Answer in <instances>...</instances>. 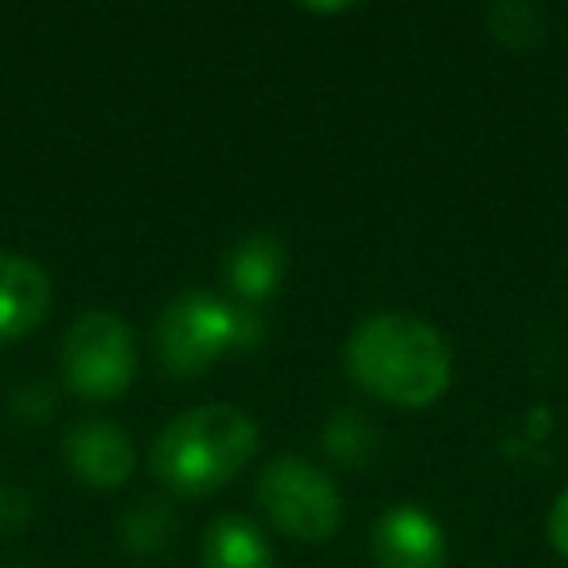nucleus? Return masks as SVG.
<instances>
[{
	"label": "nucleus",
	"mask_w": 568,
	"mask_h": 568,
	"mask_svg": "<svg viewBox=\"0 0 568 568\" xmlns=\"http://www.w3.org/2000/svg\"><path fill=\"white\" fill-rule=\"evenodd\" d=\"M347 371L371 397L402 409H425L452 386L448 339L405 312H378L347 339Z\"/></svg>",
	"instance_id": "nucleus-1"
},
{
	"label": "nucleus",
	"mask_w": 568,
	"mask_h": 568,
	"mask_svg": "<svg viewBox=\"0 0 568 568\" xmlns=\"http://www.w3.org/2000/svg\"><path fill=\"white\" fill-rule=\"evenodd\" d=\"M257 452V420L234 405H199L156 433L149 467L172 495L203 498L226 487Z\"/></svg>",
	"instance_id": "nucleus-2"
},
{
	"label": "nucleus",
	"mask_w": 568,
	"mask_h": 568,
	"mask_svg": "<svg viewBox=\"0 0 568 568\" xmlns=\"http://www.w3.org/2000/svg\"><path fill=\"white\" fill-rule=\"evenodd\" d=\"M265 320L257 308L226 304L214 293H183L156 320V355L172 378H195L230 351H257Z\"/></svg>",
	"instance_id": "nucleus-3"
},
{
	"label": "nucleus",
	"mask_w": 568,
	"mask_h": 568,
	"mask_svg": "<svg viewBox=\"0 0 568 568\" xmlns=\"http://www.w3.org/2000/svg\"><path fill=\"white\" fill-rule=\"evenodd\" d=\"M67 386L87 402H110L125 394L136 378V339L133 327L118 312H82L71 324L59 351Z\"/></svg>",
	"instance_id": "nucleus-4"
},
{
	"label": "nucleus",
	"mask_w": 568,
	"mask_h": 568,
	"mask_svg": "<svg viewBox=\"0 0 568 568\" xmlns=\"http://www.w3.org/2000/svg\"><path fill=\"white\" fill-rule=\"evenodd\" d=\"M257 503L268 521L296 541H327L343 518L335 483L301 456H281L261 471Z\"/></svg>",
	"instance_id": "nucleus-5"
},
{
	"label": "nucleus",
	"mask_w": 568,
	"mask_h": 568,
	"mask_svg": "<svg viewBox=\"0 0 568 568\" xmlns=\"http://www.w3.org/2000/svg\"><path fill=\"white\" fill-rule=\"evenodd\" d=\"M371 557L378 568H444L448 541L440 521L420 506H394L371 529Z\"/></svg>",
	"instance_id": "nucleus-6"
},
{
	"label": "nucleus",
	"mask_w": 568,
	"mask_h": 568,
	"mask_svg": "<svg viewBox=\"0 0 568 568\" xmlns=\"http://www.w3.org/2000/svg\"><path fill=\"white\" fill-rule=\"evenodd\" d=\"M63 456L71 464V471L79 475L87 487L113 490L121 483H129L136 467L133 440L125 436V428L113 420H79L67 433Z\"/></svg>",
	"instance_id": "nucleus-7"
},
{
	"label": "nucleus",
	"mask_w": 568,
	"mask_h": 568,
	"mask_svg": "<svg viewBox=\"0 0 568 568\" xmlns=\"http://www.w3.org/2000/svg\"><path fill=\"white\" fill-rule=\"evenodd\" d=\"M51 312V276L20 253H0V343L24 339Z\"/></svg>",
	"instance_id": "nucleus-8"
},
{
	"label": "nucleus",
	"mask_w": 568,
	"mask_h": 568,
	"mask_svg": "<svg viewBox=\"0 0 568 568\" xmlns=\"http://www.w3.org/2000/svg\"><path fill=\"white\" fill-rule=\"evenodd\" d=\"M284 242L273 234H245L234 250L226 253V281L234 296L245 308H257L261 301L276 293V284L284 276Z\"/></svg>",
	"instance_id": "nucleus-9"
},
{
	"label": "nucleus",
	"mask_w": 568,
	"mask_h": 568,
	"mask_svg": "<svg viewBox=\"0 0 568 568\" xmlns=\"http://www.w3.org/2000/svg\"><path fill=\"white\" fill-rule=\"evenodd\" d=\"M203 568H273V549L250 518L222 514L203 534Z\"/></svg>",
	"instance_id": "nucleus-10"
},
{
	"label": "nucleus",
	"mask_w": 568,
	"mask_h": 568,
	"mask_svg": "<svg viewBox=\"0 0 568 568\" xmlns=\"http://www.w3.org/2000/svg\"><path fill=\"white\" fill-rule=\"evenodd\" d=\"M175 526H180V521H175L172 503L160 495H149L121 514L118 529H121V545H125V549L141 552V557H156V552L172 549Z\"/></svg>",
	"instance_id": "nucleus-11"
},
{
	"label": "nucleus",
	"mask_w": 568,
	"mask_h": 568,
	"mask_svg": "<svg viewBox=\"0 0 568 568\" xmlns=\"http://www.w3.org/2000/svg\"><path fill=\"white\" fill-rule=\"evenodd\" d=\"M487 28L503 48L529 51L545 40V9L526 4V0H503L487 12Z\"/></svg>",
	"instance_id": "nucleus-12"
},
{
	"label": "nucleus",
	"mask_w": 568,
	"mask_h": 568,
	"mask_svg": "<svg viewBox=\"0 0 568 568\" xmlns=\"http://www.w3.org/2000/svg\"><path fill=\"white\" fill-rule=\"evenodd\" d=\"M324 444H327V452L339 459V464L363 467L366 459L374 456V448H378V433H374V425L363 417V413L343 409V413H335V417L327 420Z\"/></svg>",
	"instance_id": "nucleus-13"
},
{
	"label": "nucleus",
	"mask_w": 568,
	"mask_h": 568,
	"mask_svg": "<svg viewBox=\"0 0 568 568\" xmlns=\"http://www.w3.org/2000/svg\"><path fill=\"white\" fill-rule=\"evenodd\" d=\"M32 521V498L12 483H0V534H20Z\"/></svg>",
	"instance_id": "nucleus-14"
},
{
	"label": "nucleus",
	"mask_w": 568,
	"mask_h": 568,
	"mask_svg": "<svg viewBox=\"0 0 568 568\" xmlns=\"http://www.w3.org/2000/svg\"><path fill=\"white\" fill-rule=\"evenodd\" d=\"M51 405H55V394H51V386H24L17 394V402H12V409H17V417H48Z\"/></svg>",
	"instance_id": "nucleus-15"
},
{
	"label": "nucleus",
	"mask_w": 568,
	"mask_h": 568,
	"mask_svg": "<svg viewBox=\"0 0 568 568\" xmlns=\"http://www.w3.org/2000/svg\"><path fill=\"white\" fill-rule=\"evenodd\" d=\"M549 541L560 557H568V487L560 490L557 503H552V510H549Z\"/></svg>",
	"instance_id": "nucleus-16"
}]
</instances>
